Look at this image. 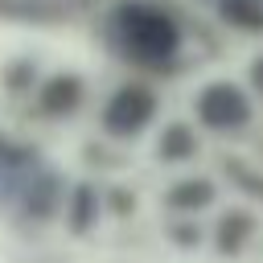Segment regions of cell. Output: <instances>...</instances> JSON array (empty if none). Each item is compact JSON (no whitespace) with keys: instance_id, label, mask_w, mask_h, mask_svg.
I'll use <instances>...</instances> for the list:
<instances>
[{"instance_id":"obj_1","label":"cell","mask_w":263,"mask_h":263,"mask_svg":"<svg viewBox=\"0 0 263 263\" xmlns=\"http://www.w3.org/2000/svg\"><path fill=\"white\" fill-rule=\"evenodd\" d=\"M119 21H123L127 45L140 49V53H168L173 41H177V37H173V25L164 21V12L148 8V4H127V8L119 12Z\"/></svg>"},{"instance_id":"obj_2","label":"cell","mask_w":263,"mask_h":263,"mask_svg":"<svg viewBox=\"0 0 263 263\" xmlns=\"http://www.w3.org/2000/svg\"><path fill=\"white\" fill-rule=\"evenodd\" d=\"M82 0H0V16H16V21H58L66 12H74Z\"/></svg>"}]
</instances>
